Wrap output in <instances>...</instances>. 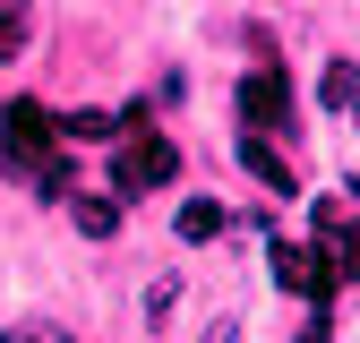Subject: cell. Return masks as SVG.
Here are the masks:
<instances>
[{"label":"cell","instance_id":"8992f818","mask_svg":"<svg viewBox=\"0 0 360 343\" xmlns=\"http://www.w3.org/2000/svg\"><path fill=\"white\" fill-rule=\"evenodd\" d=\"M352 86H360V77H352V60H326V77H318V112H335V120H343V112H352Z\"/></svg>","mask_w":360,"mask_h":343},{"label":"cell","instance_id":"3957f363","mask_svg":"<svg viewBox=\"0 0 360 343\" xmlns=\"http://www.w3.org/2000/svg\"><path fill=\"white\" fill-rule=\"evenodd\" d=\"M240 129H249V138H283V129H292V77L283 69L240 77Z\"/></svg>","mask_w":360,"mask_h":343},{"label":"cell","instance_id":"5bb4252c","mask_svg":"<svg viewBox=\"0 0 360 343\" xmlns=\"http://www.w3.org/2000/svg\"><path fill=\"white\" fill-rule=\"evenodd\" d=\"M198 343H240V318H214V326H206Z\"/></svg>","mask_w":360,"mask_h":343},{"label":"cell","instance_id":"8fae6325","mask_svg":"<svg viewBox=\"0 0 360 343\" xmlns=\"http://www.w3.org/2000/svg\"><path fill=\"white\" fill-rule=\"evenodd\" d=\"M172 309H180V275H155V283H146V318H155V326H163V318H172Z\"/></svg>","mask_w":360,"mask_h":343},{"label":"cell","instance_id":"ba28073f","mask_svg":"<svg viewBox=\"0 0 360 343\" xmlns=\"http://www.w3.org/2000/svg\"><path fill=\"white\" fill-rule=\"evenodd\" d=\"M52 129H60V138H112V129H129V120L120 112H60Z\"/></svg>","mask_w":360,"mask_h":343},{"label":"cell","instance_id":"7c38bea8","mask_svg":"<svg viewBox=\"0 0 360 343\" xmlns=\"http://www.w3.org/2000/svg\"><path fill=\"white\" fill-rule=\"evenodd\" d=\"M318 224H326V240H352V198H318Z\"/></svg>","mask_w":360,"mask_h":343},{"label":"cell","instance_id":"52a82bcc","mask_svg":"<svg viewBox=\"0 0 360 343\" xmlns=\"http://www.w3.org/2000/svg\"><path fill=\"white\" fill-rule=\"evenodd\" d=\"M0 343H77L60 318H9V326H0Z\"/></svg>","mask_w":360,"mask_h":343},{"label":"cell","instance_id":"30bf717a","mask_svg":"<svg viewBox=\"0 0 360 343\" xmlns=\"http://www.w3.org/2000/svg\"><path fill=\"white\" fill-rule=\"evenodd\" d=\"M26 52V0H0V60Z\"/></svg>","mask_w":360,"mask_h":343},{"label":"cell","instance_id":"9c48e42d","mask_svg":"<svg viewBox=\"0 0 360 343\" xmlns=\"http://www.w3.org/2000/svg\"><path fill=\"white\" fill-rule=\"evenodd\" d=\"M223 232V206L214 198H189V206H180V240H214Z\"/></svg>","mask_w":360,"mask_h":343},{"label":"cell","instance_id":"4fadbf2b","mask_svg":"<svg viewBox=\"0 0 360 343\" xmlns=\"http://www.w3.org/2000/svg\"><path fill=\"white\" fill-rule=\"evenodd\" d=\"M292 343H335V318H326V309H309V318H300V335H292Z\"/></svg>","mask_w":360,"mask_h":343},{"label":"cell","instance_id":"7a4b0ae2","mask_svg":"<svg viewBox=\"0 0 360 343\" xmlns=\"http://www.w3.org/2000/svg\"><path fill=\"white\" fill-rule=\"evenodd\" d=\"M266 266H275V283H283L292 300H309V309H326V300H335V283H326V257L309 249V240H266Z\"/></svg>","mask_w":360,"mask_h":343},{"label":"cell","instance_id":"5b68a950","mask_svg":"<svg viewBox=\"0 0 360 343\" xmlns=\"http://www.w3.org/2000/svg\"><path fill=\"white\" fill-rule=\"evenodd\" d=\"M60 206H69V224H77L86 240H120V198H77V189H69Z\"/></svg>","mask_w":360,"mask_h":343},{"label":"cell","instance_id":"277c9868","mask_svg":"<svg viewBox=\"0 0 360 343\" xmlns=\"http://www.w3.org/2000/svg\"><path fill=\"white\" fill-rule=\"evenodd\" d=\"M240 172H257V189H275V198H300V172L275 155V138H249L240 129Z\"/></svg>","mask_w":360,"mask_h":343},{"label":"cell","instance_id":"6da1fadb","mask_svg":"<svg viewBox=\"0 0 360 343\" xmlns=\"http://www.w3.org/2000/svg\"><path fill=\"white\" fill-rule=\"evenodd\" d=\"M172 172H180L172 138H155V129L138 120V129H129V146H120V163H112V189H120V198H146V189L172 181Z\"/></svg>","mask_w":360,"mask_h":343}]
</instances>
